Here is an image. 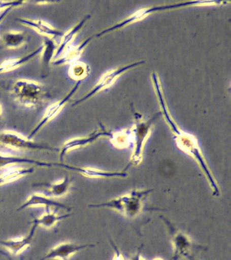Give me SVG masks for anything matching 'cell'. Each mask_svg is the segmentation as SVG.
<instances>
[{
    "mask_svg": "<svg viewBox=\"0 0 231 260\" xmlns=\"http://www.w3.org/2000/svg\"><path fill=\"white\" fill-rule=\"evenodd\" d=\"M94 246L92 244L78 245L70 242H65V243L58 244L55 247L52 248L41 260H69L79 251L86 249L87 248L94 247Z\"/></svg>",
    "mask_w": 231,
    "mask_h": 260,
    "instance_id": "obj_12",
    "label": "cell"
},
{
    "mask_svg": "<svg viewBox=\"0 0 231 260\" xmlns=\"http://www.w3.org/2000/svg\"><path fill=\"white\" fill-rule=\"evenodd\" d=\"M3 108H2L1 105H0V118H1L2 115H3Z\"/></svg>",
    "mask_w": 231,
    "mask_h": 260,
    "instance_id": "obj_32",
    "label": "cell"
},
{
    "mask_svg": "<svg viewBox=\"0 0 231 260\" xmlns=\"http://www.w3.org/2000/svg\"><path fill=\"white\" fill-rule=\"evenodd\" d=\"M72 213H67L64 215H56L55 213L52 212L50 209L46 210V213L40 216L39 218L34 219V222L37 223L38 225H41L45 229H50L53 227L58 221L62 219L68 218L72 216Z\"/></svg>",
    "mask_w": 231,
    "mask_h": 260,
    "instance_id": "obj_24",
    "label": "cell"
},
{
    "mask_svg": "<svg viewBox=\"0 0 231 260\" xmlns=\"http://www.w3.org/2000/svg\"><path fill=\"white\" fill-rule=\"evenodd\" d=\"M25 1H0V12L10 7H19L27 3Z\"/></svg>",
    "mask_w": 231,
    "mask_h": 260,
    "instance_id": "obj_27",
    "label": "cell"
},
{
    "mask_svg": "<svg viewBox=\"0 0 231 260\" xmlns=\"http://www.w3.org/2000/svg\"><path fill=\"white\" fill-rule=\"evenodd\" d=\"M20 164H33L36 166L42 167V168L52 167V162L32 159V158L11 155V154H6L0 152V170L9 168L11 166H18Z\"/></svg>",
    "mask_w": 231,
    "mask_h": 260,
    "instance_id": "obj_17",
    "label": "cell"
},
{
    "mask_svg": "<svg viewBox=\"0 0 231 260\" xmlns=\"http://www.w3.org/2000/svg\"><path fill=\"white\" fill-rule=\"evenodd\" d=\"M3 201L4 200L0 201V204H1V203L3 202Z\"/></svg>",
    "mask_w": 231,
    "mask_h": 260,
    "instance_id": "obj_34",
    "label": "cell"
},
{
    "mask_svg": "<svg viewBox=\"0 0 231 260\" xmlns=\"http://www.w3.org/2000/svg\"><path fill=\"white\" fill-rule=\"evenodd\" d=\"M94 37L87 38L84 42L78 45L70 44L67 47L65 50L62 52L61 56L52 61L51 64L54 66H62L65 64H72L78 61L79 58L82 56L83 52Z\"/></svg>",
    "mask_w": 231,
    "mask_h": 260,
    "instance_id": "obj_14",
    "label": "cell"
},
{
    "mask_svg": "<svg viewBox=\"0 0 231 260\" xmlns=\"http://www.w3.org/2000/svg\"><path fill=\"white\" fill-rule=\"evenodd\" d=\"M90 72V67L86 63L77 61L71 64L69 69V75L75 81H82L83 79L88 76Z\"/></svg>",
    "mask_w": 231,
    "mask_h": 260,
    "instance_id": "obj_25",
    "label": "cell"
},
{
    "mask_svg": "<svg viewBox=\"0 0 231 260\" xmlns=\"http://www.w3.org/2000/svg\"><path fill=\"white\" fill-rule=\"evenodd\" d=\"M20 260H24V257H21V259H20Z\"/></svg>",
    "mask_w": 231,
    "mask_h": 260,
    "instance_id": "obj_35",
    "label": "cell"
},
{
    "mask_svg": "<svg viewBox=\"0 0 231 260\" xmlns=\"http://www.w3.org/2000/svg\"><path fill=\"white\" fill-rule=\"evenodd\" d=\"M42 49H43V44L40 45L38 48L35 49L29 54L26 55L23 57H20V58L7 59V60H4L3 62L0 64V74L3 73L10 72L15 70L20 67L23 66L25 63L29 62L31 59L35 58L38 54H41Z\"/></svg>",
    "mask_w": 231,
    "mask_h": 260,
    "instance_id": "obj_19",
    "label": "cell"
},
{
    "mask_svg": "<svg viewBox=\"0 0 231 260\" xmlns=\"http://www.w3.org/2000/svg\"><path fill=\"white\" fill-rule=\"evenodd\" d=\"M12 92L16 101L23 107L33 109L43 103L44 86L38 81L21 79L14 83Z\"/></svg>",
    "mask_w": 231,
    "mask_h": 260,
    "instance_id": "obj_5",
    "label": "cell"
},
{
    "mask_svg": "<svg viewBox=\"0 0 231 260\" xmlns=\"http://www.w3.org/2000/svg\"><path fill=\"white\" fill-rule=\"evenodd\" d=\"M82 81H78L76 84L73 87V88L69 91L65 96L62 98L60 101L52 103V105H50L49 107L46 109L43 117H42L39 123L34 127V129L32 130L31 133H30L29 136H28L27 138H29V139H33L36 134H37L46 124H48L49 122L51 121L52 120H53L54 118L60 113V111L63 109L64 106L68 104V102L70 101V99L73 97V95L78 91L81 83H82Z\"/></svg>",
    "mask_w": 231,
    "mask_h": 260,
    "instance_id": "obj_10",
    "label": "cell"
},
{
    "mask_svg": "<svg viewBox=\"0 0 231 260\" xmlns=\"http://www.w3.org/2000/svg\"><path fill=\"white\" fill-rule=\"evenodd\" d=\"M164 222L168 225L170 230L172 243L173 245L174 253L172 260H178L181 258H186L188 260H195L194 258L196 250L204 248L202 246L196 245L193 243L191 239L185 233H182L174 229L171 223L167 219L162 216Z\"/></svg>",
    "mask_w": 231,
    "mask_h": 260,
    "instance_id": "obj_7",
    "label": "cell"
},
{
    "mask_svg": "<svg viewBox=\"0 0 231 260\" xmlns=\"http://www.w3.org/2000/svg\"><path fill=\"white\" fill-rule=\"evenodd\" d=\"M44 207L46 210L51 209V207H56V208L64 209L67 211H72V207L63 204V203L58 202L51 198V197L46 196L45 194H32L30 195L29 198L26 200L25 202L21 205V206L17 209L18 211L23 210V209L30 208V207Z\"/></svg>",
    "mask_w": 231,
    "mask_h": 260,
    "instance_id": "obj_13",
    "label": "cell"
},
{
    "mask_svg": "<svg viewBox=\"0 0 231 260\" xmlns=\"http://www.w3.org/2000/svg\"><path fill=\"white\" fill-rule=\"evenodd\" d=\"M145 62L144 60L138 61L131 63V64L125 65L123 67H119V68H115L111 69V70L107 71L99 79L98 82L94 85L92 89L87 94L85 95L82 99H79L78 101L75 102L73 107L80 105L81 103H84L87 100L90 99V98L94 96L96 93L100 92L101 91L105 90L112 86L113 83L116 81L117 79L121 76V75L127 71L131 70L135 67L141 66L145 64Z\"/></svg>",
    "mask_w": 231,
    "mask_h": 260,
    "instance_id": "obj_8",
    "label": "cell"
},
{
    "mask_svg": "<svg viewBox=\"0 0 231 260\" xmlns=\"http://www.w3.org/2000/svg\"><path fill=\"white\" fill-rule=\"evenodd\" d=\"M74 179L73 177L65 176L61 181L49 185V188L46 190V196L51 197V198L64 197L70 190Z\"/></svg>",
    "mask_w": 231,
    "mask_h": 260,
    "instance_id": "obj_22",
    "label": "cell"
},
{
    "mask_svg": "<svg viewBox=\"0 0 231 260\" xmlns=\"http://www.w3.org/2000/svg\"><path fill=\"white\" fill-rule=\"evenodd\" d=\"M129 260H146L145 259H144L143 256L141 255V248H140V249L135 255H133V257L129 258Z\"/></svg>",
    "mask_w": 231,
    "mask_h": 260,
    "instance_id": "obj_30",
    "label": "cell"
},
{
    "mask_svg": "<svg viewBox=\"0 0 231 260\" xmlns=\"http://www.w3.org/2000/svg\"><path fill=\"white\" fill-rule=\"evenodd\" d=\"M17 21L23 24L24 26L33 28L40 34L43 35L44 37H48L50 38H58L61 37L64 32L62 30L54 28L51 24L48 22L44 21L43 20H33L27 18H19L17 19Z\"/></svg>",
    "mask_w": 231,
    "mask_h": 260,
    "instance_id": "obj_16",
    "label": "cell"
},
{
    "mask_svg": "<svg viewBox=\"0 0 231 260\" xmlns=\"http://www.w3.org/2000/svg\"><path fill=\"white\" fill-rule=\"evenodd\" d=\"M0 255H3L4 256H5V257L9 258V259H10V258H11V257H10L9 254H8V253H7V252L3 251V250H2V249H0Z\"/></svg>",
    "mask_w": 231,
    "mask_h": 260,
    "instance_id": "obj_31",
    "label": "cell"
},
{
    "mask_svg": "<svg viewBox=\"0 0 231 260\" xmlns=\"http://www.w3.org/2000/svg\"><path fill=\"white\" fill-rule=\"evenodd\" d=\"M90 18L91 15H87L85 16V17L83 18L80 22H78V23L76 24V25L73 26V27L70 28L68 30H67L65 32H64L61 38H60L61 39H60L59 44H58L55 55H54V60H56V59L59 58V57L61 56L62 52H63L64 50H65L67 47L72 44L73 42H74V40H75V38H76V36H77V34H78V32L82 29L85 23H86V22L88 21Z\"/></svg>",
    "mask_w": 231,
    "mask_h": 260,
    "instance_id": "obj_18",
    "label": "cell"
},
{
    "mask_svg": "<svg viewBox=\"0 0 231 260\" xmlns=\"http://www.w3.org/2000/svg\"><path fill=\"white\" fill-rule=\"evenodd\" d=\"M0 144L6 147L17 150H60V148L54 147L47 144L34 141L33 140H30L22 134L12 130L0 132Z\"/></svg>",
    "mask_w": 231,
    "mask_h": 260,
    "instance_id": "obj_6",
    "label": "cell"
},
{
    "mask_svg": "<svg viewBox=\"0 0 231 260\" xmlns=\"http://www.w3.org/2000/svg\"><path fill=\"white\" fill-rule=\"evenodd\" d=\"M52 166L59 167L64 170L76 172L89 178H124L127 176V173L125 172L127 169V167L124 170L120 172H110V171L101 170L96 168H90V167L70 166L64 162H52Z\"/></svg>",
    "mask_w": 231,
    "mask_h": 260,
    "instance_id": "obj_11",
    "label": "cell"
},
{
    "mask_svg": "<svg viewBox=\"0 0 231 260\" xmlns=\"http://www.w3.org/2000/svg\"><path fill=\"white\" fill-rule=\"evenodd\" d=\"M38 226L39 225L37 223L32 221V226L30 229L29 235L24 237L17 238V239L5 240V241L0 240V245L5 247L13 255H19L31 245Z\"/></svg>",
    "mask_w": 231,
    "mask_h": 260,
    "instance_id": "obj_15",
    "label": "cell"
},
{
    "mask_svg": "<svg viewBox=\"0 0 231 260\" xmlns=\"http://www.w3.org/2000/svg\"><path fill=\"white\" fill-rule=\"evenodd\" d=\"M34 172H35V169L34 167L29 168H23L17 166L9 167L6 168L5 170L0 174V186L19 180L22 177L33 174Z\"/></svg>",
    "mask_w": 231,
    "mask_h": 260,
    "instance_id": "obj_20",
    "label": "cell"
},
{
    "mask_svg": "<svg viewBox=\"0 0 231 260\" xmlns=\"http://www.w3.org/2000/svg\"><path fill=\"white\" fill-rule=\"evenodd\" d=\"M111 143L116 148H124L133 144L130 129H123L117 132H113Z\"/></svg>",
    "mask_w": 231,
    "mask_h": 260,
    "instance_id": "obj_26",
    "label": "cell"
},
{
    "mask_svg": "<svg viewBox=\"0 0 231 260\" xmlns=\"http://www.w3.org/2000/svg\"><path fill=\"white\" fill-rule=\"evenodd\" d=\"M111 245L113 246L115 249V254L114 255H113V260H125L122 253L119 251V250L118 249V248L116 247V245H115L112 241H111Z\"/></svg>",
    "mask_w": 231,
    "mask_h": 260,
    "instance_id": "obj_28",
    "label": "cell"
},
{
    "mask_svg": "<svg viewBox=\"0 0 231 260\" xmlns=\"http://www.w3.org/2000/svg\"><path fill=\"white\" fill-rule=\"evenodd\" d=\"M113 132L108 130L104 125L101 124L100 128L95 130L92 134H89L84 137H77L67 140L60 148L59 160L60 162H63L64 156L66 154L73 150L84 147L88 144H92L97 140L102 137H108L111 138Z\"/></svg>",
    "mask_w": 231,
    "mask_h": 260,
    "instance_id": "obj_9",
    "label": "cell"
},
{
    "mask_svg": "<svg viewBox=\"0 0 231 260\" xmlns=\"http://www.w3.org/2000/svg\"><path fill=\"white\" fill-rule=\"evenodd\" d=\"M0 40L6 48L9 50H16L21 48L27 41V35L23 31L9 30L4 32L0 36Z\"/></svg>",
    "mask_w": 231,
    "mask_h": 260,
    "instance_id": "obj_21",
    "label": "cell"
},
{
    "mask_svg": "<svg viewBox=\"0 0 231 260\" xmlns=\"http://www.w3.org/2000/svg\"><path fill=\"white\" fill-rule=\"evenodd\" d=\"M154 89L156 91L158 101H159L160 107L161 108V114L163 116L166 123H168L172 133L174 134V139L178 147L184 153L191 156L195 160L200 166L201 170L206 176L207 180L212 188V194L214 196L219 197L220 195V189L218 182L214 178L210 167L208 166L204 154L199 145L197 140L192 134L185 132L174 121L173 117L170 114L166 99L164 98L163 90H162L161 83L159 80L156 79L153 81Z\"/></svg>",
    "mask_w": 231,
    "mask_h": 260,
    "instance_id": "obj_1",
    "label": "cell"
},
{
    "mask_svg": "<svg viewBox=\"0 0 231 260\" xmlns=\"http://www.w3.org/2000/svg\"><path fill=\"white\" fill-rule=\"evenodd\" d=\"M154 189H134L126 194L99 204H91L90 208H107L120 213L125 218L136 219L145 210V201Z\"/></svg>",
    "mask_w": 231,
    "mask_h": 260,
    "instance_id": "obj_2",
    "label": "cell"
},
{
    "mask_svg": "<svg viewBox=\"0 0 231 260\" xmlns=\"http://www.w3.org/2000/svg\"><path fill=\"white\" fill-rule=\"evenodd\" d=\"M131 110L135 115L136 123L129 129L131 132V142L134 146L129 164L127 166L128 168L130 166H139L143 161L144 146L145 145L146 141L151 135L154 122L161 115V113H158L151 119L145 121L143 116L136 111L133 107L131 108Z\"/></svg>",
    "mask_w": 231,
    "mask_h": 260,
    "instance_id": "obj_3",
    "label": "cell"
},
{
    "mask_svg": "<svg viewBox=\"0 0 231 260\" xmlns=\"http://www.w3.org/2000/svg\"><path fill=\"white\" fill-rule=\"evenodd\" d=\"M42 44H43V49L40 54L42 64L44 67H48L54 60L58 44H56L54 39L44 37Z\"/></svg>",
    "mask_w": 231,
    "mask_h": 260,
    "instance_id": "obj_23",
    "label": "cell"
},
{
    "mask_svg": "<svg viewBox=\"0 0 231 260\" xmlns=\"http://www.w3.org/2000/svg\"><path fill=\"white\" fill-rule=\"evenodd\" d=\"M14 8H15V7L8 8L7 9L3 10V12H0V24L3 22L5 18L8 16V14H9Z\"/></svg>",
    "mask_w": 231,
    "mask_h": 260,
    "instance_id": "obj_29",
    "label": "cell"
},
{
    "mask_svg": "<svg viewBox=\"0 0 231 260\" xmlns=\"http://www.w3.org/2000/svg\"><path fill=\"white\" fill-rule=\"evenodd\" d=\"M225 2L218 1H194V2H180V3H176L174 4H169V5H162L158 6H153V7H147L141 8L135 13L131 14L128 17L125 18L123 20L118 22V23L114 24V25L110 26L106 29L102 30L97 34L95 37L99 38L104 36V35L109 34L113 30L119 29V28L125 27L129 24L135 23L147 17L149 14L153 13V12L165 11V10H170L171 9H175V8L187 7V6H214L221 5L222 4H225Z\"/></svg>",
    "mask_w": 231,
    "mask_h": 260,
    "instance_id": "obj_4",
    "label": "cell"
},
{
    "mask_svg": "<svg viewBox=\"0 0 231 260\" xmlns=\"http://www.w3.org/2000/svg\"><path fill=\"white\" fill-rule=\"evenodd\" d=\"M153 260H164L163 258L161 257H156L155 259H153Z\"/></svg>",
    "mask_w": 231,
    "mask_h": 260,
    "instance_id": "obj_33",
    "label": "cell"
}]
</instances>
